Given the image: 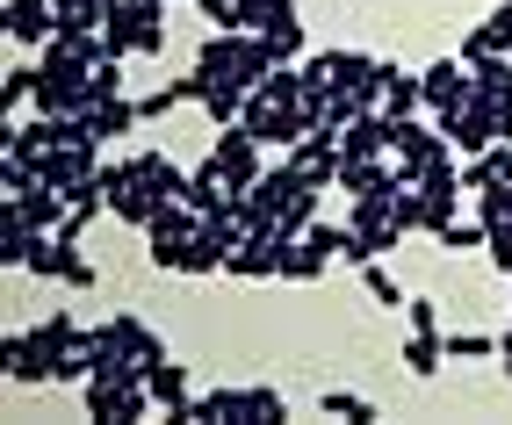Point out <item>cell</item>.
<instances>
[{"mask_svg":"<svg viewBox=\"0 0 512 425\" xmlns=\"http://www.w3.org/2000/svg\"><path fill=\"white\" fill-rule=\"evenodd\" d=\"M440 245H448V253H469V245H484V224H448V231H440Z\"/></svg>","mask_w":512,"mask_h":425,"instance_id":"obj_34","label":"cell"},{"mask_svg":"<svg viewBox=\"0 0 512 425\" xmlns=\"http://www.w3.org/2000/svg\"><path fill=\"white\" fill-rule=\"evenodd\" d=\"M484 253L498 274H512V224H484Z\"/></svg>","mask_w":512,"mask_h":425,"instance_id":"obj_31","label":"cell"},{"mask_svg":"<svg viewBox=\"0 0 512 425\" xmlns=\"http://www.w3.org/2000/svg\"><path fill=\"white\" fill-rule=\"evenodd\" d=\"M80 404H87V418L94 425H145V411L159 404L152 389H145V375H87L80 382Z\"/></svg>","mask_w":512,"mask_h":425,"instance_id":"obj_1","label":"cell"},{"mask_svg":"<svg viewBox=\"0 0 512 425\" xmlns=\"http://www.w3.org/2000/svg\"><path fill=\"white\" fill-rule=\"evenodd\" d=\"M51 152V116H29V123H8V159H29L37 166Z\"/></svg>","mask_w":512,"mask_h":425,"instance_id":"obj_18","label":"cell"},{"mask_svg":"<svg viewBox=\"0 0 512 425\" xmlns=\"http://www.w3.org/2000/svg\"><path fill=\"white\" fill-rule=\"evenodd\" d=\"M440 361H448V332H412V339H404V368H412V375H440Z\"/></svg>","mask_w":512,"mask_h":425,"instance_id":"obj_15","label":"cell"},{"mask_svg":"<svg viewBox=\"0 0 512 425\" xmlns=\"http://www.w3.org/2000/svg\"><path fill=\"white\" fill-rule=\"evenodd\" d=\"M109 332H116L130 353H138V361H166V339L145 325V317H130V310H123V317H109Z\"/></svg>","mask_w":512,"mask_h":425,"instance_id":"obj_16","label":"cell"},{"mask_svg":"<svg viewBox=\"0 0 512 425\" xmlns=\"http://www.w3.org/2000/svg\"><path fill=\"white\" fill-rule=\"evenodd\" d=\"M217 166H224V181H231V195H246L260 173H267V159H260V137L246 130V123H217Z\"/></svg>","mask_w":512,"mask_h":425,"instance_id":"obj_2","label":"cell"},{"mask_svg":"<svg viewBox=\"0 0 512 425\" xmlns=\"http://www.w3.org/2000/svg\"><path fill=\"white\" fill-rule=\"evenodd\" d=\"M109 209H116V217H123V224H138V231H145V224L159 217V209H166V202H152V195H145L138 181H130V188H116V195H109Z\"/></svg>","mask_w":512,"mask_h":425,"instance_id":"obj_22","label":"cell"},{"mask_svg":"<svg viewBox=\"0 0 512 425\" xmlns=\"http://www.w3.org/2000/svg\"><path fill=\"white\" fill-rule=\"evenodd\" d=\"M318 195H325V188L303 181V188L289 195V209H282V231H311V224H318Z\"/></svg>","mask_w":512,"mask_h":425,"instance_id":"obj_27","label":"cell"},{"mask_svg":"<svg viewBox=\"0 0 512 425\" xmlns=\"http://www.w3.org/2000/svg\"><path fill=\"white\" fill-rule=\"evenodd\" d=\"M476 224H512V181L476 188Z\"/></svg>","mask_w":512,"mask_h":425,"instance_id":"obj_24","label":"cell"},{"mask_svg":"<svg viewBox=\"0 0 512 425\" xmlns=\"http://www.w3.org/2000/svg\"><path fill=\"white\" fill-rule=\"evenodd\" d=\"M37 346L51 353V361H58V353H73V346H87V332L73 325V310H51L44 325H37Z\"/></svg>","mask_w":512,"mask_h":425,"instance_id":"obj_20","label":"cell"},{"mask_svg":"<svg viewBox=\"0 0 512 425\" xmlns=\"http://www.w3.org/2000/svg\"><path fill=\"white\" fill-rule=\"evenodd\" d=\"M419 87H426V109H433V123L462 116V109H469V94H476V80H469V65H462V58H440V65H426V73H419Z\"/></svg>","mask_w":512,"mask_h":425,"instance_id":"obj_3","label":"cell"},{"mask_svg":"<svg viewBox=\"0 0 512 425\" xmlns=\"http://www.w3.org/2000/svg\"><path fill=\"white\" fill-rule=\"evenodd\" d=\"M130 181H138L152 202H181V188H188V173L174 166V159H166V152H138V159H130Z\"/></svg>","mask_w":512,"mask_h":425,"instance_id":"obj_7","label":"cell"},{"mask_svg":"<svg viewBox=\"0 0 512 425\" xmlns=\"http://www.w3.org/2000/svg\"><path fill=\"white\" fill-rule=\"evenodd\" d=\"M339 188H347V195L397 188V166H390V159H339Z\"/></svg>","mask_w":512,"mask_h":425,"instance_id":"obj_14","label":"cell"},{"mask_svg":"<svg viewBox=\"0 0 512 425\" xmlns=\"http://www.w3.org/2000/svg\"><path fill=\"white\" fill-rule=\"evenodd\" d=\"M37 80H44L37 65H8V80H0V94H8V116H15V109H29V101H37Z\"/></svg>","mask_w":512,"mask_h":425,"instance_id":"obj_26","label":"cell"},{"mask_svg":"<svg viewBox=\"0 0 512 425\" xmlns=\"http://www.w3.org/2000/svg\"><path fill=\"white\" fill-rule=\"evenodd\" d=\"M361 281H368V296L383 303V310H397V303H404V289H397V274H390L383 260H368V267H361Z\"/></svg>","mask_w":512,"mask_h":425,"instance_id":"obj_28","label":"cell"},{"mask_svg":"<svg viewBox=\"0 0 512 425\" xmlns=\"http://www.w3.org/2000/svg\"><path fill=\"white\" fill-rule=\"evenodd\" d=\"M8 202L22 209V224H29V231H58L65 217H73V202H65L58 188H44V181H29V188H22V195H8Z\"/></svg>","mask_w":512,"mask_h":425,"instance_id":"obj_8","label":"cell"},{"mask_svg":"<svg viewBox=\"0 0 512 425\" xmlns=\"http://www.w3.org/2000/svg\"><path fill=\"white\" fill-rule=\"evenodd\" d=\"M267 101H303V65H275V73L260 80Z\"/></svg>","mask_w":512,"mask_h":425,"instance_id":"obj_29","label":"cell"},{"mask_svg":"<svg viewBox=\"0 0 512 425\" xmlns=\"http://www.w3.org/2000/svg\"><path fill=\"white\" fill-rule=\"evenodd\" d=\"M181 202H195L202 217H210V209H224V202H231V181H224V166H217V152H210V159H202V166L188 173V188H181Z\"/></svg>","mask_w":512,"mask_h":425,"instance_id":"obj_10","label":"cell"},{"mask_svg":"<svg viewBox=\"0 0 512 425\" xmlns=\"http://www.w3.org/2000/svg\"><path fill=\"white\" fill-rule=\"evenodd\" d=\"M476 29L491 37V51H512V0H505V8H491L484 22H476Z\"/></svg>","mask_w":512,"mask_h":425,"instance_id":"obj_33","label":"cell"},{"mask_svg":"<svg viewBox=\"0 0 512 425\" xmlns=\"http://www.w3.org/2000/svg\"><path fill=\"white\" fill-rule=\"evenodd\" d=\"M22 267L44 274V281H65V274L80 267V253H73V238H65V231H37V238H29V260H22Z\"/></svg>","mask_w":512,"mask_h":425,"instance_id":"obj_9","label":"cell"},{"mask_svg":"<svg viewBox=\"0 0 512 425\" xmlns=\"http://www.w3.org/2000/svg\"><path fill=\"white\" fill-rule=\"evenodd\" d=\"M325 418H347V425H375V404L354 397V389H325Z\"/></svg>","mask_w":512,"mask_h":425,"instance_id":"obj_25","label":"cell"},{"mask_svg":"<svg viewBox=\"0 0 512 425\" xmlns=\"http://www.w3.org/2000/svg\"><path fill=\"white\" fill-rule=\"evenodd\" d=\"M0 368H8V382H58V361L37 346V332H8L0 339Z\"/></svg>","mask_w":512,"mask_h":425,"instance_id":"obj_6","label":"cell"},{"mask_svg":"<svg viewBox=\"0 0 512 425\" xmlns=\"http://www.w3.org/2000/svg\"><path fill=\"white\" fill-rule=\"evenodd\" d=\"M383 101H390V116H419V109H426V87H419V73H397V65H390V87H383Z\"/></svg>","mask_w":512,"mask_h":425,"instance_id":"obj_21","label":"cell"},{"mask_svg":"<svg viewBox=\"0 0 512 425\" xmlns=\"http://www.w3.org/2000/svg\"><path fill=\"white\" fill-rule=\"evenodd\" d=\"M87 116V130L101 137V145H109V137H123V130H138L145 116H138V101H130V94H116V101H94V109H80Z\"/></svg>","mask_w":512,"mask_h":425,"instance_id":"obj_11","label":"cell"},{"mask_svg":"<svg viewBox=\"0 0 512 425\" xmlns=\"http://www.w3.org/2000/svg\"><path fill=\"white\" fill-rule=\"evenodd\" d=\"M469 80L484 101H498V109H512V51H491V58H476L469 65Z\"/></svg>","mask_w":512,"mask_h":425,"instance_id":"obj_13","label":"cell"},{"mask_svg":"<svg viewBox=\"0 0 512 425\" xmlns=\"http://www.w3.org/2000/svg\"><path fill=\"white\" fill-rule=\"evenodd\" d=\"M94 281H101V274H94V260L80 253V267H73V274H65V289H94Z\"/></svg>","mask_w":512,"mask_h":425,"instance_id":"obj_36","label":"cell"},{"mask_svg":"<svg viewBox=\"0 0 512 425\" xmlns=\"http://www.w3.org/2000/svg\"><path fill=\"white\" fill-rule=\"evenodd\" d=\"M0 29H8L15 51H44L58 37V8L51 0H8V8H0Z\"/></svg>","mask_w":512,"mask_h":425,"instance_id":"obj_4","label":"cell"},{"mask_svg":"<svg viewBox=\"0 0 512 425\" xmlns=\"http://www.w3.org/2000/svg\"><path fill=\"white\" fill-rule=\"evenodd\" d=\"M116 65H123V58H101V65H94V80H87L94 101H116V94H123V73H116Z\"/></svg>","mask_w":512,"mask_h":425,"instance_id":"obj_32","label":"cell"},{"mask_svg":"<svg viewBox=\"0 0 512 425\" xmlns=\"http://www.w3.org/2000/svg\"><path fill=\"white\" fill-rule=\"evenodd\" d=\"M282 418H289V397L267 389V382H253L246 389V425H282Z\"/></svg>","mask_w":512,"mask_h":425,"instance_id":"obj_23","label":"cell"},{"mask_svg":"<svg viewBox=\"0 0 512 425\" xmlns=\"http://www.w3.org/2000/svg\"><path fill=\"white\" fill-rule=\"evenodd\" d=\"M195 425H246V389H210V397H195Z\"/></svg>","mask_w":512,"mask_h":425,"instance_id":"obj_17","label":"cell"},{"mask_svg":"<svg viewBox=\"0 0 512 425\" xmlns=\"http://www.w3.org/2000/svg\"><path fill=\"white\" fill-rule=\"evenodd\" d=\"M145 389L159 397L166 425H195V389H188V368L181 361H145Z\"/></svg>","mask_w":512,"mask_h":425,"instance_id":"obj_5","label":"cell"},{"mask_svg":"<svg viewBox=\"0 0 512 425\" xmlns=\"http://www.w3.org/2000/svg\"><path fill=\"white\" fill-rule=\"evenodd\" d=\"M484 353H498L491 332H448V361H484Z\"/></svg>","mask_w":512,"mask_h":425,"instance_id":"obj_30","label":"cell"},{"mask_svg":"<svg viewBox=\"0 0 512 425\" xmlns=\"http://www.w3.org/2000/svg\"><path fill=\"white\" fill-rule=\"evenodd\" d=\"M325 267H332L325 245H318V238H296V245H289V260H282V281H318Z\"/></svg>","mask_w":512,"mask_h":425,"instance_id":"obj_19","label":"cell"},{"mask_svg":"<svg viewBox=\"0 0 512 425\" xmlns=\"http://www.w3.org/2000/svg\"><path fill=\"white\" fill-rule=\"evenodd\" d=\"M404 310H412V332H433L440 325V303H426V296H404Z\"/></svg>","mask_w":512,"mask_h":425,"instance_id":"obj_35","label":"cell"},{"mask_svg":"<svg viewBox=\"0 0 512 425\" xmlns=\"http://www.w3.org/2000/svg\"><path fill=\"white\" fill-rule=\"evenodd\" d=\"M51 8H58V29H65V37H94V29L109 22L123 0H51Z\"/></svg>","mask_w":512,"mask_h":425,"instance_id":"obj_12","label":"cell"}]
</instances>
